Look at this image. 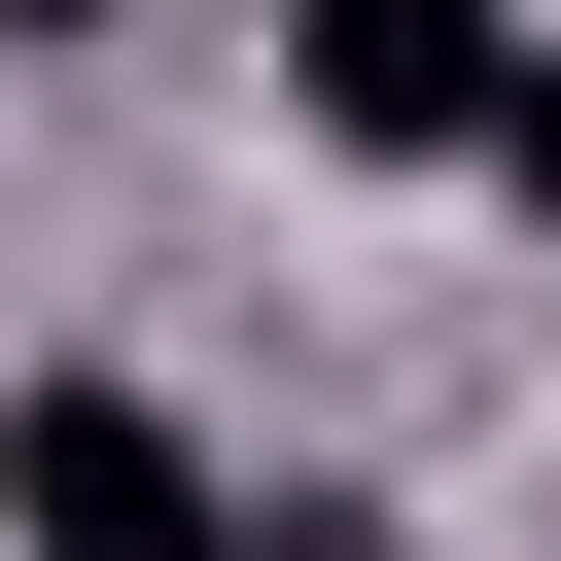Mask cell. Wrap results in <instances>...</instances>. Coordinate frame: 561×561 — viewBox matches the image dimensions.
I'll list each match as a JSON object with an SVG mask.
<instances>
[{"label": "cell", "instance_id": "cell-1", "mask_svg": "<svg viewBox=\"0 0 561 561\" xmlns=\"http://www.w3.org/2000/svg\"><path fill=\"white\" fill-rule=\"evenodd\" d=\"M0 526H35V561H210L245 491H210L175 386H0Z\"/></svg>", "mask_w": 561, "mask_h": 561}, {"label": "cell", "instance_id": "cell-2", "mask_svg": "<svg viewBox=\"0 0 561 561\" xmlns=\"http://www.w3.org/2000/svg\"><path fill=\"white\" fill-rule=\"evenodd\" d=\"M280 105H316L351 175H456V140L526 105V35H491V0H280Z\"/></svg>", "mask_w": 561, "mask_h": 561}, {"label": "cell", "instance_id": "cell-3", "mask_svg": "<svg viewBox=\"0 0 561 561\" xmlns=\"http://www.w3.org/2000/svg\"><path fill=\"white\" fill-rule=\"evenodd\" d=\"M210 561H421V526H386V491H245Z\"/></svg>", "mask_w": 561, "mask_h": 561}, {"label": "cell", "instance_id": "cell-4", "mask_svg": "<svg viewBox=\"0 0 561 561\" xmlns=\"http://www.w3.org/2000/svg\"><path fill=\"white\" fill-rule=\"evenodd\" d=\"M491 175H526V245H561V70H526V105H491Z\"/></svg>", "mask_w": 561, "mask_h": 561}, {"label": "cell", "instance_id": "cell-5", "mask_svg": "<svg viewBox=\"0 0 561 561\" xmlns=\"http://www.w3.org/2000/svg\"><path fill=\"white\" fill-rule=\"evenodd\" d=\"M0 35H105V0H0Z\"/></svg>", "mask_w": 561, "mask_h": 561}]
</instances>
